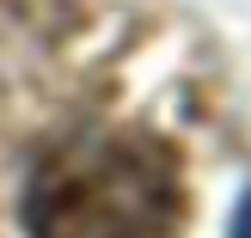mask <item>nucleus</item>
<instances>
[{
  "mask_svg": "<svg viewBox=\"0 0 251 238\" xmlns=\"http://www.w3.org/2000/svg\"><path fill=\"white\" fill-rule=\"evenodd\" d=\"M184 165L147 129H92L49 147L25 183L31 238H178Z\"/></svg>",
  "mask_w": 251,
  "mask_h": 238,
  "instance_id": "1",
  "label": "nucleus"
},
{
  "mask_svg": "<svg viewBox=\"0 0 251 238\" xmlns=\"http://www.w3.org/2000/svg\"><path fill=\"white\" fill-rule=\"evenodd\" d=\"M233 238H251V195H245V208H239V226H233Z\"/></svg>",
  "mask_w": 251,
  "mask_h": 238,
  "instance_id": "2",
  "label": "nucleus"
}]
</instances>
